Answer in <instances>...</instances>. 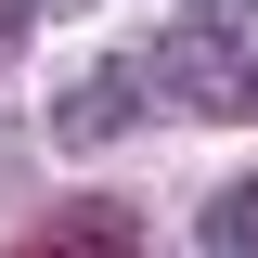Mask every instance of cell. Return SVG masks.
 Masks as SVG:
<instances>
[{
	"instance_id": "obj_1",
	"label": "cell",
	"mask_w": 258,
	"mask_h": 258,
	"mask_svg": "<svg viewBox=\"0 0 258 258\" xmlns=\"http://www.w3.org/2000/svg\"><path fill=\"white\" fill-rule=\"evenodd\" d=\"M116 78H129V91H155L168 116H258V64H245V39H207V26H168L155 52H129Z\"/></svg>"
},
{
	"instance_id": "obj_2",
	"label": "cell",
	"mask_w": 258,
	"mask_h": 258,
	"mask_svg": "<svg viewBox=\"0 0 258 258\" xmlns=\"http://www.w3.org/2000/svg\"><path fill=\"white\" fill-rule=\"evenodd\" d=\"M13 258H142V220H129L116 194H78V207H52Z\"/></svg>"
},
{
	"instance_id": "obj_3",
	"label": "cell",
	"mask_w": 258,
	"mask_h": 258,
	"mask_svg": "<svg viewBox=\"0 0 258 258\" xmlns=\"http://www.w3.org/2000/svg\"><path fill=\"white\" fill-rule=\"evenodd\" d=\"M116 116H129V78H116V64H91V78L52 103V142H64V155H91V142H116Z\"/></svg>"
},
{
	"instance_id": "obj_4",
	"label": "cell",
	"mask_w": 258,
	"mask_h": 258,
	"mask_svg": "<svg viewBox=\"0 0 258 258\" xmlns=\"http://www.w3.org/2000/svg\"><path fill=\"white\" fill-rule=\"evenodd\" d=\"M194 232H207V258H258V181H220Z\"/></svg>"
},
{
	"instance_id": "obj_5",
	"label": "cell",
	"mask_w": 258,
	"mask_h": 258,
	"mask_svg": "<svg viewBox=\"0 0 258 258\" xmlns=\"http://www.w3.org/2000/svg\"><path fill=\"white\" fill-rule=\"evenodd\" d=\"M245 13H258V0H194V26H207V39H245Z\"/></svg>"
},
{
	"instance_id": "obj_6",
	"label": "cell",
	"mask_w": 258,
	"mask_h": 258,
	"mask_svg": "<svg viewBox=\"0 0 258 258\" xmlns=\"http://www.w3.org/2000/svg\"><path fill=\"white\" fill-rule=\"evenodd\" d=\"M13 52H26V0H0V64H13Z\"/></svg>"
},
{
	"instance_id": "obj_7",
	"label": "cell",
	"mask_w": 258,
	"mask_h": 258,
	"mask_svg": "<svg viewBox=\"0 0 258 258\" xmlns=\"http://www.w3.org/2000/svg\"><path fill=\"white\" fill-rule=\"evenodd\" d=\"M52 13H78V0H52Z\"/></svg>"
}]
</instances>
